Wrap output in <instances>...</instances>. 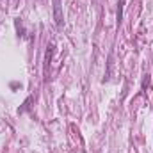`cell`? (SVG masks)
<instances>
[{"mask_svg": "<svg viewBox=\"0 0 153 153\" xmlns=\"http://www.w3.org/2000/svg\"><path fill=\"white\" fill-rule=\"evenodd\" d=\"M61 22H62V16H61V5H59V2L55 0V23L61 25Z\"/></svg>", "mask_w": 153, "mask_h": 153, "instance_id": "6da1fadb", "label": "cell"}, {"mask_svg": "<svg viewBox=\"0 0 153 153\" xmlns=\"http://www.w3.org/2000/svg\"><path fill=\"white\" fill-rule=\"evenodd\" d=\"M123 5H125V2L119 0V7H117V23H121V20H123Z\"/></svg>", "mask_w": 153, "mask_h": 153, "instance_id": "7a4b0ae2", "label": "cell"}, {"mask_svg": "<svg viewBox=\"0 0 153 153\" xmlns=\"http://www.w3.org/2000/svg\"><path fill=\"white\" fill-rule=\"evenodd\" d=\"M146 85H150V75H146V78H144V84H143V87H146Z\"/></svg>", "mask_w": 153, "mask_h": 153, "instance_id": "3957f363", "label": "cell"}]
</instances>
